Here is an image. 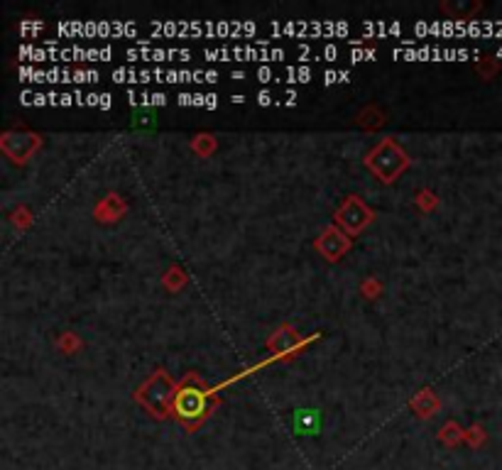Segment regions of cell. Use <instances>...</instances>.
<instances>
[{"mask_svg": "<svg viewBox=\"0 0 502 470\" xmlns=\"http://www.w3.org/2000/svg\"><path fill=\"white\" fill-rule=\"evenodd\" d=\"M127 59L137 62V59H149V62H167V59H191L189 50H149L147 45H142V50H130L127 52Z\"/></svg>", "mask_w": 502, "mask_h": 470, "instance_id": "obj_1", "label": "cell"}, {"mask_svg": "<svg viewBox=\"0 0 502 470\" xmlns=\"http://www.w3.org/2000/svg\"><path fill=\"white\" fill-rule=\"evenodd\" d=\"M201 409H204V397L201 394H194V392H184L179 399V411L184 416H196L201 414Z\"/></svg>", "mask_w": 502, "mask_h": 470, "instance_id": "obj_2", "label": "cell"}, {"mask_svg": "<svg viewBox=\"0 0 502 470\" xmlns=\"http://www.w3.org/2000/svg\"><path fill=\"white\" fill-rule=\"evenodd\" d=\"M295 429L299 434H316L319 429V421H316V414L312 411H299L295 416Z\"/></svg>", "mask_w": 502, "mask_h": 470, "instance_id": "obj_3", "label": "cell"}, {"mask_svg": "<svg viewBox=\"0 0 502 470\" xmlns=\"http://www.w3.org/2000/svg\"><path fill=\"white\" fill-rule=\"evenodd\" d=\"M137 101H142V103H147V105H164L167 103V96L164 93H142V96H137Z\"/></svg>", "mask_w": 502, "mask_h": 470, "instance_id": "obj_4", "label": "cell"}, {"mask_svg": "<svg viewBox=\"0 0 502 470\" xmlns=\"http://www.w3.org/2000/svg\"><path fill=\"white\" fill-rule=\"evenodd\" d=\"M74 81H76V84L98 81V74H96V71H89V69H79V71H74Z\"/></svg>", "mask_w": 502, "mask_h": 470, "instance_id": "obj_5", "label": "cell"}, {"mask_svg": "<svg viewBox=\"0 0 502 470\" xmlns=\"http://www.w3.org/2000/svg\"><path fill=\"white\" fill-rule=\"evenodd\" d=\"M336 81H348V71H326L324 74L326 86H331V84H336Z\"/></svg>", "mask_w": 502, "mask_h": 470, "instance_id": "obj_6", "label": "cell"}, {"mask_svg": "<svg viewBox=\"0 0 502 470\" xmlns=\"http://www.w3.org/2000/svg\"><path fill=\"white\" fill-rule=\"evenodd\" d=\"M353 62H365V59H375V50H360V47H355L353 55H350Z\"/></svg>", "mask_w": 502, "mask_h": 470, "instance_id": "obj_7", "label": "cell"}, {"mask_svg": "<svg viewBox=\"0 0 502 470\" xmlns=\"http://www.w3.org/2000/svg\"><path fill=\"white\" fill-rule=\"evenodd\" d=\"M42 28H45L42 23H23V25H20V32H23V35H28V32H40Z\"/></svg>", "mask_w": 502, "mask_h": 470, "instance_id": "obj_8", "label": "cell"}, {"mask_svg": "<svg viewBox=\"0 0 502 470\" xmlns=\"http://www.w3.org/2000/svg\"><path fill=\"white\" fill-rule=\"evenodd\" d=\"M258 79L260 81H272V79H275V74H272V69H267V67H260L258 69Z\"/></svg>", "mask_w": 502, "mask_h": 470, "instance_id": "obj_9", "label": "cell"}, {"mask_svg": "<svg viewBox=\"0 0 502 470\" xmlns=\"http://www.w3.org/2000/svg\"><path fill=\"white\" fill-rule=\"evenodd\" d=\"M110 105H113V101H110V96H108V93H101V96H98V108L108 110Z\"/></svg>", "mask_w": 502, "mask_h": 470, "instance_id": "obj_10", "label": "cell"}, {"mask_svg": "<svg viewBox=\"0 0 502 470\" xmlns=\"http://www.w3.org/2000/svg\"><path fill=\"white\" fill-rule=\"evenodd\" d=\"M177 103H179V105H194V93H181V96H177Z\"/></svg>", "mask_w": 502, "mask_h": 470, "instance_id": "obj_11", "label": "cell"}, {"mask_svg": "<svg viewBox=\"0 0 502 470\" xmlns=\"http://www.w3.org/2000/svg\"><path fill=\"white\" fill-rule=\"evenodd\" d=\"M258 103L260 105H270L272 103V93H270V91H263V93L258 96Z\"/></svg>", "mask_w": 502, "mask_h": 470, "instance_id": "obj_12", "label": "cell"}, {"mask_svg": "<svg viewBox=\"0 0 502 470\" xmlns=\"http://www.w3.org/2000/svg\"><path fill=\"white\" fill-rule=\"evenodd\" d=\"M324 59H336V57H338V50H336V47L333 45H329V47H326V50H324V55H321Z\"/></svg>", "mask_w": 502, "mask_h": 470, "instance_id": "obj_13", "label": "cell"}, {"mask_svg": "<svg viewBox=\"0 0 502 470\" xmlns=\"http://www.w3.org/2000/svg\"><path fill=\"white\" fill-rule=\"evenodd\" d=\"M216 105H218V96L206 93V108H216Z\"/></svg>", "mask_w": 502, "mask_h": 470, "instance_id": "obj_14", "label": "cell"}, {"mask_svg": "<svg viewBox=\"0 0 502 470\" xmlns=\"http://www.w3.org/2000/svg\"><path fill=\"white\" fill-rule=\"evenodd\" d=\"M98 96L101 93H89L86 96V105H98Z\"/></svg>", "mask_w": 502, "mask_h": 470, "instance_id": "obj_15", "label": "cell"}]
</instances>
